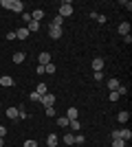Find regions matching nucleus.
Masks as SVG:
<instances>
[{
    "label": "nucleus",
    "mask_w": 132,
    "mask_h": 147,
    "mask_svg": "<svg viewBox=\"0 0 132 147\" xmlns=\"http://www.w3.org/2000/svg\"><path fill=\"white\" fill-rule=\"evenodd\" d=\"M0 5L5 7V9L16 11V13H24V5H22V0H2Z\"/></svg>",
    "instance_id": "obj_1"
},
{
    "label": "nucleus",
    "mask_w": 132,
    "mask_h": 147,
    "mask_svg": "<svg viewBox=\"0 0 132 147\" xmlns=\"http://www.w3.org/2000/svg\"><path fill=\"white\" fill-rule=\"evenodd\" d=\"M60 18H68V16H73V5H70L68 0H64L62 5H60V13H57Z\"/></svg>",
    "instance_id": "obj_2"
},
{
    "label": "nucleus",
    "mask_w": 132,
    "mask_h": 147,
    "mask_svg": "<svg viewBox=\"0 0 132 147\" xmlns=\"http://www.w3.org/2000/svg\"><path fill=\"white\" fill-rule=\"evenodd\" d=\"M49 35L53 37V40H60V37H62V26L51 24V26H49Z\"/></svg>",
    "instance_id": "obj_3"
},
{
    "label": "nucleus",
    "mask_w": 132,
    "mask_h": 147,
    "mask_svg": "<svg viewBox=\"0 0 132 147\" xmlns=\"http://www.w3.org/2000/svg\"><path fill=\"white\" fill-rule=\"evenodd\" d=\"M40 101H42V105H44V108H51V105L55 103V97L46 92V94H42V99H40Z\"/></svg>",
    "instance_id": "obj_4"
},
{
    "label": "nucleus",
    "mask_w": 132,
    "mask_h": 147,
    "mask_svg": "<svg viewBox=\"0 0 132 147\" xmlns=\"http://www.w3.org/2000/svg\"><path fill=\"white\" fill-rule=\"evenodd\" d=\"M0 86L2 88H11V86H16V81H13V77L5 75V77H0Z\"/></svg>",
    "instance_id": "obj_5"
},
{
    "label": "nucleus",
    "mask_w": 132,
    "mask_h": 147,
    "mask_svg": "<svg viewBox=\"0 0 132 147\" xmlns=\"http://www.w3.org/2000/svg\"><path fill=\"white\" fill-rule=\"evenodd\" d=\"M38 64L40 66H46V64H51V53H46V51H44V53H40V57H38Z\"/></svg>",
    "instance_id": "obj_6"
},
{
    "label": "nucleus",
    "mask_w": 132,
    "mask_h": 147,
    "mask_svg": "<svg viewBox=\"0 0 132 147\" xmlns=\"http://www.w3.org/2000/svg\"><path fill=\"white\" fill-rule=\"evenodd\" d=\"M119 86H121V84L114 79V77H110V79H108V90H110V92H117V88H119Z\"/></svg>",
    "instance_id": "obj_7"
},
{
    "label": "nucleus",
    "mask_w": 132,
    "mask_h": 147,
    "mask_svg": "<svg viewBox=\"0 0 132 147\" xmlns=\"http://www.w3.org/2000/svg\"><path fill=\"white\" fill-rule=\"evenodd\" d=\"M93 70L97 73V70H104V59L101 57H95L93 59Z\"/></svg>",
    "instance_id": "obj_8"
},
{
    "label": "nucleus",
    "mask_w": 132,
    "mask_h": 147,
    "mask_svg": "<svg viewBox=\"0 0 132 147\" xmlns=\"http://www.w3.org/2000/svg\"><path fill=\"white\" fill-rule=\"evenodd\" d=\"M77 114H79V112H77L75 108H68V110H66V114H64V117L68 119V121H77Z\"/></svg>",
    "instance_id": "obj_9"
},
{
    "label": "nucleus",
    "mask_w": 132,
    "mask_h": 147,
    "mask_svg": "<svg viewBox=\"0 0 132 147\" xmlns=\"http://www.w3.org/2000/svg\"><path fill=\"white\" fill-rule=\"evenodd\" d=\"M18 114H20L18 108H7V117L11 119V121H16V119H18Z\"/></svg>",
    "instance_id": "obj_10"
},
{
    "label": "nucleus",
    "mask_w": 132,
    "mask_h": 147,
    "mask_svg": "<svg viewBox=\"0 0 132 147\" xmlns=\"http://www.w3.org/2000/svg\"><path fill=\"white\" fill-rule=\"evenodd\" d=\"M26 31H29V33H38V31H40V22L31 20V22H29V26H26Z\"/></svg>",
    "instance_id": "obj_11"
},
{
    "label": "nucleus",
    "mask_w": 132,
    "mask_h": 147,
    "mask_svg": "<svg viewBox=\"0 0 132 147\" xmlns=\"http://www.w3.org/2000/svg\"><path fill=\"white\" fill-rule=\"evenodd\" d=\"M119 33H121L123 37L130 35V24H128V22H121V24H119Z\"/></svg>",
    "instance_id": "obj_12"
},
{
    "label": "nucleus",
    "mask_w": 132,
    "mask_h": 147,
    "mask_svg": "<svg viewBox=\"0 0 132 147\" xmlns=\"http://www.w3.org/2000/svg\"><path fill=\"white\" fill-rule=\"evenodd\" d=\"M16 37H18V40H26V37H29V31H26V26H22V29L16 31Z\"/></svg>",
    "instance_id": "obj_13"
},
{
    "label": "nucleus",
    "mask_w": 132,
    "mask_h": 147,
    "mask_svg": "<svg viewBox=\"0 0 132 147\" xmlns=\"http://www.w3.org/2000/svg\"><path fill=\"white\" fill-rule=\"evenodd\" d=\"M46 145L49 147H57V134H49L46 136Z\"/></svg>",
    "instance_id": "obj_14"
},
{
    "label": "nucleus",
    "mask_w": 132,
    "mask_h": 147,
    "mask_svg": "<svg viewBox=\"0 0 132 147\" xmlns=\"http://www.w3.org/2000/svg\"><path fill=\"white\" fill-rule=\"evenodd\" d=\"M119 132H121V141H130V138H132V132H130V129H119Z\"/></svg>",
    "instance_id": "obj_15"
},
{
    "label": "nucleus",
    "mask_w": 132,
    "mask_h": 147,
    "mask_svg": "<svg viewBox=\"0 0 132 147\" xmlns=\"http://www.w3.org/2000/svg\"><path fill=\"white\" fill-rule=\"evenodd\" d=\"M64 143H66V145H75V134H64Z\"/></svg>",
    "instance_id": "obj_16"
},
{
    "label": "nucleus",
    "mask_w": 132,
    "mask_h": 147,
    "mask_svg": "<svg viewBox=\"0 0 132 147\" xmlns=\"http://www.w3.org/2000/svg\"><path fill=\"white\" fill-rule=\"evenodd\" d=\"M35 92H38L40 97H42V94H46V92H49V88H46V84H38V88H35Z\"/></svg>",
    "instance_id": "obj_17"
},
{
    "label": "nucleus",
    "mask_w": 132,
    "mask_h": 147,
    "mask_svg": "<svg viewBox=\"0 0 132 147\" xmlns=\"http://www.w3.org/2000/svg\"><path fill=\"white\" fill-rule=\"evenodd\" d=\"M31 18L35 20V22H40V20L44 18V11H42V9H38V11H33V13H31Z\"/></svg>",
    "instance_id": "obj_18"
},
{
    "label": "nucleus",
    "mask_w": 132,
    "mask_h": 147,
    "mask_svg": "<svg viewBox=\"0 0 132 147\" xmlns=\"http://www.w3.org/2000/svg\"><path fill=\"white\" fill-rule=\"evenodd\" d=\"M119 123H128V119H130V112H119Z\"/></svg>",
    "instance_id": "obj_19"
},
{
    "label": "nucleus",
    "mask_w": 132,
    "mask_h": 147,
    "mask_svg": "<svg viewBox=\"0 0 132 147\" xmlns=\"http://www.w3.org/2000/svg\"><path fill=\"white\" fill-rule=\"evenodd\" d=\"M68 119H66V117H60V119H57V125H60V127H68Z\"/></svg>",
    "instance_id": "obj_20"
},
{
    "label": "nucleus",
    "mask_w": 132,
    "mask_h": 147,
    "mask_svg": "<svg viewBox=\"0 0 132 147\" xmlns=\"http://www.w3.org/2000/svg\"><path fill=\"white\" fill-rule=\"evenodd\" d=\"M24 59H26V57H24V53H16V55H13V61H16V64H22Z\"/></svg>",
    "instance_id": "obj_21"
},
{
    "label": "nucleus",
    "mask_w": 132,
    "mask_h": 147,
    "mask_svg": "<svg viewBox=\"0 0 132 147\" xmlns=\"http://www.w3.org/2000/svg\"><path fill=\"white\" fill-rule=\"evenodd\" d=\"M112 147H126V141H121V138H112Z\"/></svg>",
    "instance_id": "obj_22"
},
{
    "label": "nucleus",
    "mask_w": 132,
    "mask_h": 147,
    "mask_svg": "<svg viewBox=\"0 0 132 147\" xmlns=\"http://www.w3.org/2000/svg\"><path fill=\"white\" fill-rule=\"evenodd\" d=\"M104 77H106V75H104V70H97V73L93 75V79H95V81H101Z\"/></svg>",
    "instance_id": "obj_23"
},
{
    "label": "nucleus",
    "mask_w": 132,
    "mask_h": 147,
    "mask_svg": "<svg viewBox=\"0 0 132 147\" xmlns=\"http://www.w3.org/2000/svg\"><path fill=\"white\" fill-rule=\"evenodd\" d=\"M68 127L77 132V129H82V125H79V121H70V123H68Z\"/></svg>",
    "instance_id": "obj_24"
},
{
    "label": "nucleus",
    "mask_w": 132,
    "mask_h": 147,
    "mask_svg": "<svg viewBox=\"0 0 132 147\" xmlns=\"http://www.w3.org/2000/svg\"><path fill=\"white\" fill-rule=\"evenodd\" d=\"M44 112H46V117H55V114H57L53 105H51V108H44Z\"/></svg>",
    "instance_id": "obj_25"
},
{
    "label": "nucleus",
    "mask_w": 132,
    "mask_h": 147,
    "mask_svg": "<svg viewBox=\"0 0 132 147\" xmlns=\"http://www.w3.org/2000/svg\"><path fill=\"white\" fill-rule=\"evenodd\" d=\"M22 147H38V143L33 141V138H29V141H24V145Z\"/></svg>",
    "instance_id": "obj_26"
},
{
    "label": "nucleus",
    "mask_w": 132,
    "mask_h": 147,
    "mask_svg": "<svg viewBox=\"0 0 132 147\" xmlns=\"http://www.w3.org/2000/svg\"><path fill=\"white\" fill-rule=\"evenodd\" d=\"M44 70H46L49 75H53V73H55V66H53V64H46V66H44Z\"/></svg>",
    "instance_id": "obj_27"
},
{
    "label": "nucleus",
    "mask_w": 132,
    "mask_h": 147,
    "mask_svg": "<svg viewBox=\"0 0 132 147\" xmlns=\"http://www.w3.org/2000/svg\"><path fill=\"white\" fill-rule=\"evenodd\" d=\"M62 22H64V18H60V16H55V18H53V22H51V24H57V26H62Z\"/></svg>",
    "instance_id": "obj_28"
},
{
    "label": "nucleus",
    "mask_w": 132,
    "mask_h": 147,
    "mask_svg": "<svg viewBox=\"0 0 132 147\" xmlns=\"http://www.w3.org/2000/svg\"><path fill=\"white\" fill-rule=\"evenodd\" d=\"M29 99H31V101H40V99H42V97H40L38 92L33 90V92H31V94H29Z\"/></svg>",
    "instance_id": "obj_29"
},
{
    "label": "nucleus",
    "mask_w": 132,
    "mask_h": 147,
    "mask_svg": "<svg viewBox=\"0 0 132 147\" xmlns=\"http://www.w3.org/2000/svg\"><path fill=\"white\" fill-rule=\"evenodd\" d=\"M117 94H119V97H121V94H128V88L126 86H119V88H117Z\"/></svg>",
    "instance_id": "obj_30"
},
{
    "label": "nucleus",
    "mask_w": 132,
    "mask_h": 147,
    "mask_svg": "<svg viewBox=\"0 0 132 147\" xmlns=\"http://www.w3.org/2000/svg\"><path fill=\"white\" fill-rule=\"evenodd\" d=\"M22 20H24L26 24H29V22H31V20H33V18H31V13H26V11H24V13H22Z\"/></svg>",
    "instance_id": "obj_31"
},
{
    "label": "nucleus",
    "mask_w": 132,
    "mask_h": 147,
    "mask_svg": "<svg viewBox=\"0 0 132 147\" xmlns=\"http://www.w3.org/2000/svg\"><path fill=\"white\" fill-rule=\"evenodd\" d=\"M84 141H86V138H84V134H77V136H75V143H77V145H82Z\"/></svg>",
    "instance_id": "obj_32"
},
{
    "label": "nucleus",
    "mask_w": 132,
    "mask_h": 147,
    "mask_svg": "<svg viewBox=\"0 0 132 147\" xmlns=\"http://www.w3.org/2000/svg\"><path fill=\"white\" fill-rule=\"evenodd\" d=\"M110 134H112V138H121V132H119V129H112Z\"/></svg>",
    "instance_id": "obj_33"
},
{
    "label": "nucleus",
    "mask_w": 132,
    "mask_h": 147,
    "mask_svg": "<svg viewBox=\"0 0 132 147\" xmlns=\"http://www.w3.org/2000/svg\"><path fill=\"white\" fill-rule=\"evenodd\" d=\"M7 40H16V31H9V33H7Z\"/></svg>",
    "instance_id": "obj_34"
},
{
    "label": "nucleus",
    "mask_w": 132,
    "mask_h": 147,
    "mask_svg": "<svg viewBox=\"0 0 132 147\" xmlns=\"http://www.w3.org/2000/svg\"><path fill=\"white\" fill-rule=\"evenodd\" d=\"M108 97H110V101H117V99H119V94H117V92H110Z\"/></svg>",
    "instance_id": "obj_35"
},
{
    "label": "nucleus",
    "mask_w": 132,
    "mask_h": 147,
    "mask_svg": "<svg viewBox=\"0 0 132 147\" xmlns=\"http://www.w3.org/2000/svg\"><path fill=\"white\" fill-rule=\"evenodd\" d=\"M35 70H38V75H44V73H46V70H44V66H40V64H38V68H35Z\"/></svg>",
    "instance_id": "obj_36"
},
{
    "label": "nucleus",
    "mask_w": 132,
    "mask_h": 147,
    "mask_svg": "<svg viewBox=\"0 0 132 147\" xmlns=\"http://www.w3.org/2000/svg\"><path fill=\"white\" fill-rule=\"evenodd\" d=\"M5 134H7V129L2 127V125H0V138H5Z\"/></svg>",
    "instance_id": "obj_37"
},
{
    "label": "nucleus",
    "mask_w": 132,
    "mask_h": 147,
    "mask_svg": "<svg viewBox=\"0 0 132 147\" xmlns=\"http://www.w3.org/2000/svg\"><path fill=\"white\" fill-rule=\"evenodd\" d=\"M2 145H5V138H0V147H2Z\"/></svg>",
    "instance_id": "obj_38"
}]
</instances>
